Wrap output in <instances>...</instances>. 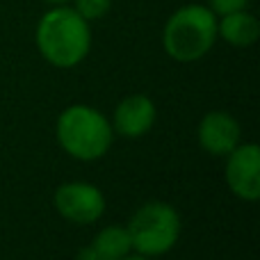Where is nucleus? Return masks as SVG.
Masks as SVG:
<instances>
[{"mask_svg": "<svg viewBox=\"0 0 260 260\" xmlns=\"http://www.w3.org/2000/svg\"><path fill=\"white\" fill-rule=\"evenodd\" d=\"M35 41L48 64L57 69H73L89 55V21H85L73 7L55 5L39 18Z\"/></svg>", "mask_w": 260, "mask_h": 260, "instance_id": "obj_1", "label": "nucleus"}, {"mask_svg": "<svg viewBox=\"0 0 260 260\" xmlns=\"http://www.w3.org/2000/svg\"><path fill=\"white\" fill-rule=\"evenodd\" d=\"M55 137L67 155L80 162L101 160L110 151L114 130L110 119L91 105H69L55 123Z\"/></svg>", "mask_w": 260, "mask_h": 260, "instance_id": "obj_2", "label": "nucleus"}, {"mask_svg": "<svg viewBox=\"0 0 260 260\" xmlns=\"http://www.w3.org/2000/svg\"><path fill=\"white\" fill-rule=\"evenodd\" d=\"M217 41V16L206 5H185L176 9L162 30V48L176 62H197Z\"/></svg>", "mask_w": 260, "mask_h": 260, "instance_id": "obj_3", "label": "nucleus"}, {"mask_svg": "<svg viewBox=\"0 0 260 260\" xmlns=\"http://www.w3.org/2000/svg\"><path fill=\"white\" fill-rule=\"evenodd\" d=\"M133 251L146 258L169 253L180 238V215L171 203L146 201L133 212L128 221Z\"/></svg>", "mask_w": 260, "mask_h": 260, "instance_id": "obj_4", "label": "nucleus"}, {"mask_svg": "<svg viewBox=\"0 0 260 260\" xmlns=\"http://www.w3.org/2000/svg\"><path fill=\"white\" fill-rule=\"evenodd\" d=\"M53 206L59 217L71 224H96L105 212V197L96 185L73 180L55 189Z\"/></svg>", "mask_w": 260, "mask_h": 260, "instance_id": "obj_5", "label": "nucleus"}, {"mask_svg": "<svg viewBox=\"0 0 260 260\" xmlns=\"http://www.w3.org/2000/svg\"><path fill=\"white\" fill-rule=\"evenodd\" d=\"M226 185L242 201L260 199V148L258 144H238L226 155Z\"/></svg>", "mask_w": 260, "mask_h": 260, "instance_id": "obj_6", "label": "nucleus"}, {"mask_svg": "<svg viewBox=\"0 0 260 260\" xmlns=\"http://www.w3.org/2000/svg\"><path fill=\"white\" fill-rule=\"evenodd\" d=\"M199 146L215 157H226L238 144H242V126L231 112L215 110L199 121Z\"/></svg>", "mask_w": 260, "mask_h": 260, "instance_id": "obj_7", "label": "nucleus"}, {"mask_svg": "<svg viewBox=\"0 0 260 260\" xmlns=\"http://www.w3.org/2000/svg\"><path fill=\"white\" fill-rule=\"evenodd\" d=\"M157 117L155 103L146 94H130L114 108L112 130L126 139H139L153 128Z\"/></svg>", "mask_w": 260, "mask_h": 260, "instance_id": "obj_8", "label": "nucleus"}, {"mask_svg": "<svg viewBox=\"0 0 260 260\" xmlns=\"http://www.w3.org/2000/svg\"><path fill=\"white\" fill-rule=\"evenodd\" d=\"M217 37L235 48H249L260 37V23L247 9L231 12L224 16H217Z\"/></svg>", "mask_w": 260, "mask_h": 260, "instance_id": "obj_9", "label": "nucleus"}, {"mask_svg": "<svg viewBox=\"0 0 260 260\" xmlns=\"http://www.w3.org/2000/svg\"><path fill=\"white\" fill-rule=\"evenodd\" d=\"M91 247L103 260H123L133 253V242L126 226H105L103 231L96 233V238L91 240Z\"/></svg>", "mask_w": 260, "mask_h": 260, "instance_id": "obj_10", "label": "nucleus"}, {"mask_svg": "<svg viewBox=\"0 0 260 260\" xmlns=\"http://www.w3.org/2000/svg\"><path fill=\"white\" fill-rule=\"evenodd\" d=\"M71 3H73V9L85 21H99L112 7V0H71Z\"/></svg>", "mask_w": 260, "mask_h": 260, "instance_id": "obj_11", "label": "nucleus"}, {"mask_svg": "<svg viewBox=\"0 0 260 260\" xmlns=\"http://www.w3.org/2000/svg\"><path fill=\"white\" fill-rule=\"evenodd\" d=\"M249 3L251 0H210V9L215 12V16H224V14L247 9Z\"/></svg>", "mask_w": 260, "mask_h": 260, "instance_id": "obj_12", "label": "nucleus"}, {"mask_svg": "<svg viewBox=\"0 0 260 260\" xmlns=\"http://www.w3.org/2000/svg\"><path fill=\"white\" fill-rule=\"evenodd\" d=\"M76 260H103V258L94 251V247H91V244H87V247H82L80 251H78Z\"/></svg>", "mask_w": 260, "mask_h": 260, "instance_id": "obj_13", "label": "nucleus"}, {"mask_svg": "<svg viewBox=\"0 0 260 260\" xmlns=\"http://www.w3.org/2000/svg\"><path fill=\"white\" fill-rule=\"evenodd\" d=\"M123 260H153V258H146V256H139V253H135V256H133V253H130V256H126V258H123Z\"/></svg>", "mask_w": 260, "mask_h": 260, "instance_id": "obj_14", "label": "nucleus"}, {"mask_svg": "<svg viewBox=\"0 0 260 260\" xmlns=\"http://www.w3.org/2000/svg\"><path fill=\"white\" fill-rule=\"evenodd\" d=\"M48 5H67V3H71V0H46Z\"/></svg>", "mask_w": 260, "mask_h": 260, "instance_id": "obj_15", "label": "nucleus"}]
</instances>
